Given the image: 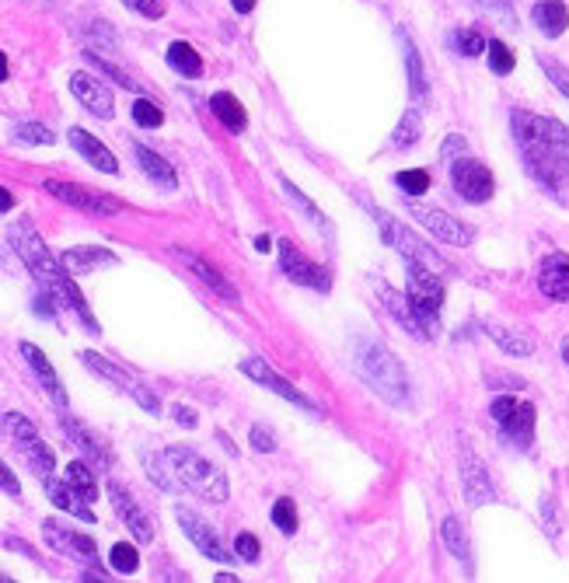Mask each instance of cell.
<instances>
[{
  "mask_svg": "<svg viewBox=\"0 0 569 583\" xmlns=\"http://www.w3.org/2000/svg\"><path fill=\"white\" fill-rule=\"evenodd\" d=\"M374 290H378V301L391 311V315L398 318V325H402V329L409 332V336H416V339H433L430 332H426L423 318H419V315H416V308H412L409 294H398V290L391 287V283H384V280H374Z\"/></svg>",
  "mask_w": 569,
  "mask_h": 583,
  "instance_id": "cell-18",
  "label": "cell"
},
{
  "mask_svg": "<svg viewBox=\"0 0 569 583\" xmlns=\"http://www.w3.org/2000/svg\"><path fill=\"white\" fill-rule=\"evenodd\" d=\"M67 140H70V147H74L77 154H81L88 165H95L98 172H105V175H119V161H116V154L109 151V147L102 144L98 137H91L88 130H70L67 133Z\"/></svg>",
  "mask_w": 569,
  "mask_h": 583,
  "instance_id": "cell-24",
  "label": "cell"
},
{
  "mask_svg": "<svg viewBox=\"0 0 569 583\" xmlns=\"http://www.w3.org/2000/svg\"><path fill=\"white\" fill-rule=\"evenodd\" d=\"M172 416L179 419L182 426H189V430L196 426V412H192L189 405H172Z\"/></svg>",
  "mask_w": 569,
  "mask_h": 583,
  "instance_id": "cell-55",
  "label": "cell"
},
{
  "mask_svg": "<svg viewBox=\"0 0 569 583\" xmlns=\"http://www.w3.org/2000/svg\"><path fill=\"white\" fill-rule=\"evenodd\" d=\"M451 49H458L461 56H482V49H489V46H486V39H482V32H475V28H454Z\"/></svg>",
  "mask_w": 569,
  "mask_h": 583,
  "instance_id": "cell-38",
  "label": "cell"
},
{
  "mask_svg": "<svg viewBox=\"0 0 569 583\" xmlns=\"http://www.w3.org/2000/svg\"><path fill=\"white\" fill-rule=\"evenodd\" d=\"M538 63H542V67H545V74H549V81L556 84V88L563 91V95L569 98V70H563L556 60H549V56H538Z\"/></svg>",
  "mask_w": 569,
  "mask_h": 583,
  "instance_id": "cell-50",
  "label": "cell"
},
{
  "mask_svg": "<svg viewBox=\"0 0 569 583\" xmlns=\"http://www.w3.org/2000/svg\"><path fill=\"white\" fill-rule=\"evenodd\" d=\"M231 4H234V11H238V14H252L255 0H231Z\"/></svg>",
  "mask_w": 569,
  "mask_h": 583,
  "instance_id": "cell-56",
  "label": "cell"
},
{
  "mask_svg": "<svg viewBox=\"0 0 569 583\" xmlns=\"http://www.w3.org/2000/svg\"><path fill=\"white\" fill-rule=\"evenodd\" d=\"M461 486H465V500L472 503V507H489V503H496L493 482H489L486 468L479 465V458H475L468 444H461Z\"/></svg>",
  "mask_w": 569,
  "mask_h": 583,
  "instance_id": "cell-17",
  "label": "cell"
},
{
  "mask_svg": "<svg viewBox=\"0 0 569 583\" xmlns=\"http://www.w3.org/2000/svg\"><path fill=\"white\" fill-rule=\"evenodd\" d=\"M259 538L255 535H248V531H241L238 538H234V556L238 559H245V563H259Z\"/></svg>",
  "mask_w": 569,
  "mask_h": 583,
  "instance_id": "cell-49",
  "label": "cell"
},
{
  "mask_svg": "<svg viewBox=\"0 0 569 583\" xmlns=\"http://www.w3.org/2000/svg\"><path fill=\"white\" fill-rule=\"evenodd\" d=\"M440 535H444L447 552H451V556L458 559L468 573H472V542H468L465 521H461V517H447L444 528H440Z\"/></svg>",
  "mask_w": 569,
  "mask_h": 583,
  "instance_id": "cell-30",
  "label": "cell"
},
{
  "mask_svg": "<svg viewBox=\"0 0 569 583\" xmlns=\"http://www.w3.org/2000/svg\"><path fill=\"white\" fill-rule=\"evenodd\" d=\"M255 248H259V252H269V248H273V238H269V234H259V238H255Z\"/></svg>",
  "mask_w": 569,
  "mask_h": 583,
  "instance_id": "cell-58",
  "label": "cell"
},
{
  "mask_svg": "<svg viewBox=\"0 0 569 583\" xmlns=\"http://www.w3.org/2000/svg\"><path fill=\"white\" fill-rule=\"evenodd\" d=\"M133 119H137V126H147V130L165 126V112H161L151 98H137V102H133Z\"/></svg>",
  "mask_w": 569,
  "mask_h": 583,
  "instance_id": "cell-45",
  "label": "cell"
},
{
  "mask_svg": "<svg viewBox=\"0 0 569 583\" xmlns=\"http://www.w3.org/2000/svg\"><path fill=\"white\" fill-rule=\"evenodd\" d=\"M210 109H213V116H217L231 133H245L248 112H245V105H241L234 95H227V91H217V95L210 98Z\"/></svg>",
  "mask_w": 569,
  "mask_h": 583,
  "instance_id": "cell-32",
  "label": "cell"
},
{
  "mask_svg": "<svg viewBox=\"0 0 569 583\" xmlns=\"http://www.w3.org/2000/svg\"><path fill=\"white\" fill-rule=\"evenodd\" d=\"M482 329L493 336V343L500 346L503 353H510V357H531V339L521 336V332L514 329H503V325L496 322H482Z\"/></svg>",
  "mask_w": 569,
  "mask_h": 583,
  "instance_id": "cell-34",
  "label": "cell"
},
{
  "mask_svg": "<svg viewBox=\"0 0 569 583\" xmlns=\"http://www.w3.org/2000/svg\"><path fill=\"white\" fill-rule=\"evenodd\" d=\"M395 186L402 189L405 196H423L426 189H430V172H423V168H405V172L395 175Z\"/></svg>",
  "mask_w": 569,
  "mask_h": 583,
  "instance_id": "cell-39",
  "label": "cell"
},
{
  "mask_svg": "<svg viewBox=\"0 0 569 583\" xmlns=\"http://www.w3.org/2000/svg\"><path fill=\"white\" fill-rule=\"evenodd\" d=\"M84 56H88V60H91V67L105 70V74H109V77H112V81H119V88L140 91V84H137V81H133V77H130V74H123V70H119V67H112V63H105V60H102V56H95V53H84Z\"/></svg>",
  "mask_w": 569,
  "mask_h": 583,
  "instance_id": "cell-48",
  "label": "cell"
},
{
  "mask_svg": "<svg viewBox=\"0 0 569 583\" xmlns=\"http://www.w3.org/2000/svg\"><path fill=\"white\" fill-rule=\"evenodd\" d=\"M276 252H280V269H283V276H287V280L301 283V287L318 290V294H329V287H332L329 269H322L318 262L304 259V255L297 252V248L290 245L287 238L276 241Z\"/></svg>",
  "mask_w": 569,
  "mask_h": 583,
  "instance_id": "cell-15",
  "label": "cell"
},
{
  "mask_svg": "<svg viewBox=\"0 0 569 583\" xmlns=\"http://www.w3.org/2000/svg\"><path fill=\"white\" fill-rule=\"evenodd\" d=\"M252 447H255V451H262V454L276 451L273 430H269V426H252Z\"/></svg>",
  "mask_w": 569,
  "mask_h": 583,
  "instance_id": "cell-53",
  "label": "cell"
},
{
  "mask_svg": "<svg viewBox=\"0 0 569 583\" xmlns=\"http://www.w3.org/2000/svg\"><path fill=\"white\" fill-rule=\"evenodd\" d=\"M402 42H405V63H409V88H412V102H423L426 98V77H423V63H419V53L402 32Z\"/></svg>",
  "mask_w": 569,
  "mask_h": 583,
  "instance_id": "cell-36",
  "label": "cell"
},
{
  "mask_svg": "<svg viewBox=\"0 0 569 583\" xmlns=\"http://www.w3.org/2000/svg\"><path fill=\"white\" fill-rule=\"evenodd\" d=\"M461 154H468V144H465V137H458V133H454V137H447L444 147H440V158L451 165V161H458Z\"/></svg>",
  "mask_w": 569,
  "mask_h": 583,
  "instance_id": "cell-52",
  "label": "cell"
},
{
  "mask_svg": "<svg viewBox=\"0 0 569 583\" xmlns=\"http://www.w3.org/2000/svg\"><path fill=\"white\" fill-rule=\"evenodd\" d=\"M475 7H482V11H489L493 14L500 25H510V28H517V18H514V4L510 0H472Z\"/></svg>",
  "mask_w": 569,
  "mask_h": 583,
  "instance_id": "cell-46",
  "label": "cell"
},
{
  "mask_svg": "<svg viewBox=\"0 0 569 583\" xmlns=\"http://www.w3.org/2000/svg\"><path fill=\"white\" fill-rule=\"evenodd\" d=\"M42 486H46V496L56 503V507L63 510V514L77 517V521L95 524V514L88 510V500H84V496L77 493V489L70 486L67 479H56V475H46V479H42Z\"/></svg>",
  "mask_w": 569,
  "mask_h": 583,
  "instance_id": "cell-26",
  "label": "cell"
},
{
  "mask_svg": "<svg viewBox=\"0 0 569 583\" xmlns=\"http://www.w3.org/2000/svg\"><path fill=\"white\" fill-rule=\"evenodd\" d=\"M213 580H217V583H238V577H234V573H217Z\"/></svg>",
  "mask_w": 569,
  "mask_h": 583,
  "instance_id": "cell-60",
  "label": "cell"
},
{
  "mask_svg": "<svg viewBox=\"0 0 569 583\" xmlns=\"http://www.w3.org/2000/svg\"><path fill=\"white\" fill-rule=\"evenodd\" d=\"M489 416L500 423L507 440H514L517 447L531 444V433H535V405L531 402H517V398H510V395H500L489 405Z\"/></svg>",
  "mask_w": 569,
  "mask_h": 583,
  "instance_id": "cell-12",
  "label": "cell"
},
{
  "mask_svg": "<svg viewBox=\"0 0 569 583\" xmlns=\"http://www.w3.org/2000/svg\"><path fill=\"white\" fill-rule=\"evenodd\" d=\"M18 350H21V357H25V364L35 371V381L42 385V391H46V395L53 398L60 409H67V391H63L60 378H56V371H53V364L46 360V353H42L39 346H32V343H21Z\"/></svg>",
  "mask_w": 569,
  "mask_h": 583,
  "instance_id": "cell-25",
  "label": "cell"
},
{
  "mask_svg": "<svg viewBox=\"0 0 569 583\" xmlns=\"http://www.w3.org/2000/svg\"><path fill=\"white\" fill-rule=\"evenodd\" d=\"M77 360H81L84 367H91L95 374H102L105 381H109L112 388H119V391H126L130 398H137V405L140 409H147L151 416H158L161 412V402H158V395H154L147 385H140V381H133L126 371H119L116 364H109L105 357H98V353H91V350H84V353H77Z\"/></svg>",
  "mask_w": 569,
  "mask_h": 583,
  "instance_id": "cell-11",
  "label": "cell"
},
{
  "mask_svg": "<svg viewBox=\"0 0 569 583\" xmlns=\"http://www.w3.org/2000/svg\"><path fill=\"white\" fill-rule=\"evenodd\" d=\"M133 154H137L140 172H144L151 182H158L161 189H175V186H179V175H175V168L168 165V161L161 158V154L147 151L144 144H133Z\"/></svg>",
  "mask_w": 569,
  "mask_h": 583,
  "instance_id": "cell-28",
  "label": "cell"
},
{
  "mask_svg": "<svg viewBox=\"0 0 569 583\" xmlns=\"http://www.w3.org/2000/svg\"><path fill=\"white\" fill-rule=\"evenodd\" d=\"M559 350H563V360H566V364H569V336L563 339V343H559Z\"/></svg>",
  "mask_w": 569,
  "mask_h": 583,
  "instance_id": "cell-61",
  "label": "cell"
},
{
  "mask_svg": "<svg viewBox=\"0 0 569 583\" xmlns=\"http://www.w3.org/2000/svg\"><path fill=\"white\" fill-rule=\"evenodd\" d=\"M175 521H179V528L189 535V542L196 545L199 552H203L206 559H213V563H231L234 549H224V542L217 538V531L210 528V524H203L196 514H192L189 507H175Z\"/></svg>",
  "mask_w": 569,
  "mask_h": 583,
  "instance_id": "cell-16",
  "label": "cell"
},
{
  "mask_svg": "<svg viewBox=\"0 0 569 583\" xmlns=\"http://www.w3.org/2000/svg\"><path fill=\"white\" fill-rule=\"evenodd\" d=\"M165 454H168V461H172L179 482L189 489V493L203 496V500H210V503H224L227 500V493H231L227 475L220 472L210 458H203V454L192 451V447H186V444L165 447Z\"/></svg>",
  "mask_w": 569,
  "mask_h": 583,
  "instance_id": "cell-4",
  "label": "cell"
},
{
  "mask_svg": "<svg viewBox=\"0 0 569 583\" xmlns=\"http://www.w3.org/2000/svg\"><path fill=\"white\" fill-rule=\"evenodd\" d=\"M42 538H46V542L53 545L56 552H63V556H70V559H77V563L91 566V573L84 580H109L102 566H98V549H95V542H91L88 535H77V531L63 528L60 521H46V524H42Z\"/></svg>",
  "mask_w": 569,
  "mask_h": 583,
  "instance_id": "cell-9",
  "label": "cell"
},
{
  "mask_svg": "<svg viewBox=\"0 0 569 583\" xmlns=\"http://www.w3.org/2000/svg\"><path fill=\"white\" fill-rule=\"evenodd\" d=\"M42 189H46L49 196L63 199L67 206H77V210L84 213H95V217H116L119 210H123V203H119L116 196H105L98 193V189H88V186H74V182H42Z\"/></svg>",
  "mask_w": 569,
  "mask_h": 583,
  "instance_id": "cell-13",
  "label": "cell"
},
{
  "mask_svg": "<svg viewBox=\"0 0 569 583\" xmlns=\"http://www.w3.org/2000/svg\"><path fill=\"white\" fill-rule=\"evenodd\" d=\"M405 276H409V290L405 294H409L412 308L423 318L426 332L437 336V315H440V304H444V276L419 266V262H405Z\"/></svg>",
  "mask_w": 569,
  "mask_h": 583,
  "instance_id": "cell-6",
  "label": "cell"
},
{
  "mask_svg": "<svg viewBox=\"0 0 569 583\" xmlns=\"http://www.w3.org/2000/svg\"><path fill=\"white\" fill-rule=\"evenodd\" d=\"M109 563H112V570H119V573H137L140 570V556H137V549H133L130 542H116V545H112Z\"/></svg>",
  "mask_w": 569,
  "mask_h": 583,
  "instance_id": "cell-43",
  "label": "cell"
},
{
  "mask_svg": "<svg viewBox=\"0 0 569 583\" xmlns=\"http://www.w3.org/2000/svg\"><path fill=\"white\" fill-rule=\"evenodd\" d=\"M70 91H74L77 102H81L88 112H95L98 119H112V116H116V98H112V91L105 88L98 77L74 74V77H70Z\"/></svg>",
  "mask_w": 569,
  "mask_h": 583,
  "instance_id": "cell-19",
  "label": "cell"
},
{
  "mask_svg": "<svg viewBox=\"0 0 569 583\" xmlns=\"http://www.w3.org/2000/svg\"><path fill=\"white\" fill-rule=\"evenodd\" d=\"M140 461H144V472L151 475L154 482H158L165 493H182V482H179V475H175V468H172V461H168V454L161 451V454H154V451H140Z\"/></svg>",
  "mask_w": 569,
  "mask_h": 583,
  "instance_id": "cell-31",
  "label": "cell"
},
{
  "mask_svg": "<svg viewBox=\"0 0 569 583\" xmlns=\"http://www.w3.org/2000/svg\"><path fill=\"white\" fill-rule=\"evenodd\" d=\"M7 241H11V248L21 255V262L32 269V276L42 283V290H49V294H53V301L56 304H67L70 311H77V315H81V322L88 325L91 332H98V322H95V315H91L84 294L77 290L74 276L67 273V266H63L60 259H53V252L46 248V241H42L39 234H35L32 227L25 224V220H18V224L7 227Z\"/></svg>",
  "mask_w": 569,
  "mask_h": 583,
  "instance_id": "cell-2",
  "label": "cell"
},
{
  "mask_svg": "<svg viewBox=\"0 0 569 583\" xmlns=\"http://www.w3.org/2000/svg\"><path fill=\"white\" fill-rule=\"evenodd\" d=\"M60 426H63V433H67V440H70V444H74L77 451H81L84 458L91 461V465H95V468H102V472H109V468H112V454L105 451V447L98 444V440L91 437V433L84 430V426L77 423V419L70 416L67 409H60Z\"/></svg>",
  "mask_w": 569,
  "mask_h": 583,
  "instance_id": "cell-22",
  "label": "cell"
},
{
  "mask_svg": "<svg viewBox=\"0 0 569 583\" xmlns=\"http://www.w3.org/2000/svg\"><path fill=\"white\" fill-rule=\"evenodd\" d=\"M419 137H423V119H419L416 109H409L402 119H398V130L391 133V144H395V147H412Z\"/></svg>",
  "mask_w": 569,
  "mask_h": 583,
  "instance_id": "cell-37",
  "label": "cell"
},
{
  "mask_svg": "<svg viewBox=\"0 0 569 583\" xmlns=\"http://www.w3.org/2000/svg\"><path fill=\"white\" fill-rule=\"evenodd\" d=\"M510 126H514V140L521 147V161L531 179L556 203H569V193L563 189L569 179V133L563 130V123L514 109L510 112Z\"/></svg>",
  "mask_w": 569,
  "mask_h": 583,
  "instance_id": "cell-1",
  "label": "cell"
},
{
  "mask_svg": "<svg viewBox=\"0 0 569 583\" xmlns=\"http://www.w3.org/2000/svg\"><path fill=\"white\" fill-rule=\"evenodd\" d=\"M0 210H14V196L11 193H7V189H0Z\"/></svg>",
  "mask_w": 569,
  "mask_h": 583,
  "instance_id": "cell-57",
  "label": "cell"
},
{
  "mask_svg": "<svg viewBox=\"0 0 569 583\" xmlns=\"http://www.w3.org/2000/svg\"><path fill=\"white\" fill-rule=\"evenodd\" d=\"M405 213H412V220H416V224H423L437 241H447V245H458V248H465V245H472V241H475L472 227L461 224L454 213H444L440 206H426V203H419V199L409 196V203H405Z\"/></svg>",
  "mask_w": 569,
  "mask_h": 583,
  "instance_id": "cell-8",
  "label": "cell"
},
{
  "mask_svg": "<svg viewBox=\"0 0 569 583\" xmlns=\"http://www.w3.org/2000/svg\"><path fill=\"white\" fill-rule=\"evenodd\" d=\"M63 479H67L70 486H74L88 503L98 500V482H95V475H91V468L84 465V461H74V465H67V475H63Z\"/></svg>",
  "mask_w": 569,
  "mask_h": 583,
  "instance_id": "cell-35",
  "label": "cell"
},
{
  "mask_svg": "<svg viewBox=\"0 0 569 583\" xmlns=\"http://www.w3.org/2000/svg\"><path fill=\"white\" fill-rule=\"evenodd\" d=\"M353 364H357L360 378L378 391L388 405H395V409H409L412 405L409 374H405V367L398 364V357L384 343H378V339H357Z\"/></svg>",
  "mask_w": 569,
  "mask_h": 583,
  "instance_id": "cell-3",
  "label": "cell"
},
{
  "mask_svg": "<svg viewBox=\"0 0 569 583\" xmlns=\"http://www.w3.org/2000/svg\"><path fill=\"white\" fill-rule=\"evenodd\" d=\"M4 433L11 437L14 451H18L21 458L28 461V468H32V472L39 475V479L53 475L56 454L49 451V444L39 437V430H35V426L28 423L25 416H18V412H4Z\"/></svg>",
  "mask_w": 569,
  "mask_h": 583,
  "instance_id": "cell-7",
  "label": "cell"
},
{
  "mask_svg": "<svg viewBox=\"0 0 569 583\" xmlns=\"http://www.w3.org/2000/svg\"><path fill=\"white\" fill-rule=\"evenodd\" d=\"M486 56H489V70H493L496 77H507L510 70H514V49L507 46V42H489V49H486Z\"/></svg>",
  "mask_w": 569,
  "mask_h": 583,
  "instance_id": "cell-41",
  "label": "cell"
},
{
  "mask_svg": "<svg viewBox=\"0 0 569 583\" xmlns=\"http://www.w3.org/2000/svg\"><path fill=\"white\" fill-rule=\"evenodd\" d=\"M168 67L175 70V74L189 77V81H196V77H203V56L196 53V49L189 46V42H172L168 46Z\"/></svg>",
  "mask_w": 569,
  "mask_h": 583,
  "instance_id": "cell-33",
  "label": "cell"
},
{
  "mask_svg": "<svg viewBox=\"0 0 569 583\" xmlns=\"http://www.w3.org/2000/svg\"><path fill=\"white\" fill-rule=\"evenodd\" d=\"M241 374H248V378L255 381L259 388H266V391H273V395H280V398H287L290 405H297L301 412H308V416H318V405L311 402L308 395H301L294 385H290L287 378H280V374L273 371V367L266 364L262 357H248V360H241Z\"/></svg>",
  "mask_w": 569,
  "mask_h": 583,
  "instance_id": "cell-14",
  "label": "cell"
},
{
  "mask_svg": "<svg viewBox=\"0 0 569 583\" xmlns=\"http://www.w3.org/2000/svg\"><path fill=\"white\" fill-rule=\"evenodd\" d=\"M451 186L454 193L461 199H468V203H489L496 193V182H493V172H489L482 161L468 158V154H461L458 161H451Z\"/></svg>",
  "mask_w": 569,
  "mask_h": 583,
  "instance_id": "cell-10",
  "label": "cell"
},
{
  "mask_svg": "<svg viewBox=\"0 0 569 583\" xmlns=\"http://www.w3.org/2000/svg\"><path fill=\"white\" fill-rule=\"evenodd\" d=\"M126 7H133L137 14H144L147 21H158V18H165V4L161 0H123Z\"/></svg>",
  "mask_w": 569,
  "mask_h": 583,
  "instance_id": "cell-51",
  "label": "cell"
},
{
  "mask_svg": "<svg viewBox=\"0 0 569 583\" xmlns=\"http://www.w3.org/2000/svg\"><path fill=\"white\" fill-rule=\"evenodd\" d=\"M367 210H371V213H374V220H378V227H381L384 241H388V245L395 248V252L402 255L405 262H419V266L433 269V273H440V276H444L447 269H451L444 259H440L437 252H433L430 245H426L423 238H416V234H412L405 224H398L395 217H388V213L378 210V206H367Z\"/></svg>",
  "mask_w": 569,
  "mask_h": 583,
  "instance_id": "cell-5",
  "label": "cell"
},
{
  "mask_svg": "<svg viewBox=\"0 0 569 583\" xmlns=\"http://www.w3.org/2000/svg\"><path fill=\"white\" fill-rule=\"evenodd\" d=\"M105 493H109V500H112V507H116L119 521L130 528V535L137 538V542H144V545L151 542V538H154V524H151V517H147L144 510H140L137 503L130 500V493H126L119 482H109V489H105Z\"/></svg>",
  "mask_w": 569,
  "mask_h": 583,
  "instance_id": "cell-20",
  "label": "cell"
},
{
  "mask_svg": "<svg viewBox=\"0 0 569 583\" xmlns=\"http://www.w3.org/2000/svg\"><path fill=\"white\" fill-rule=\"evenodd\" d=\"M280 186H283V196H290V199H294V203H297V206H301V210H304V213H308V217H311V220H315V224L329 227V224H325V217H322V210H318V206H315V203H311V199H308V196H304V193H297V186H294V182L280 179Z\"/></svg>",
  "mask_w": 569,
  "mask_h": 583,
  "instance_id": "cell-47",
  "label": "cell"
},
{
  "mask_svg": "<svg viewBox=\"0 0 569 583\" xmlns=\"http://www.w3.org/2000/svg\"><path fill=\"white\" fill-rule=\"evenodd\" d=\"M273 524L280 535H294L297 531V503L290 500V496H280V500L273 503Z\"/></svg>",
  "mask_w": 569,
  "mask_h": 583,
  "instance_id": "cell-42",
  "label": "cell"
},
{
  "mask_svg": "<svg viewBox=\"0 0 569 583\" xmlns=\"http://www.w3.org/2000/svg\"><path fill=\"white\" fill-rule=\"evenodd\" d=\"M538 521H542V531L549 538H559V531H563V517H559V503L552 493L542 496V503H538Z\"/></svg>",
  "mask_w": 569,
  "mask_h": 583,
  "instance_id": "cell-40",
  "label": "cell"
},
{
  "mask_svg": "<svg viewBox=\"0 0 569 583\" xmlns=\"http://www.w3.org/2000/svg\"><path fill=\"white\" fill-rule=\"evenodd\" d=\"M0 486H4V493L7 496H14V500H18L21 496V489H18V479H14V472L7 465H0Z\"/></svg>",
  "mask_w": 569,
  "mask_h": 583,
  "instance_id": "cell-54",
  "label": "cell"
},
{
  "mask_svg": "<svg viewBox=\"0 0 569 583\" xmlns=\"http://www.w3.org/2000/svg\"><path fill=\"white\" fill-rule=\"evenodd\" d=\"M538 287L552 301H569V255L549 252L538 266Z\"/></svg>",
  "mask_w": 569,
  "mask_h": 583,
  "instance_id": "cell-21",
  "label": "cell"
},
{
  "mask_svg": "<svg viewBox=\"0 0 569 583\" xmlns=\"http://www.w3.org/2000/svg\"><path fill=\"white\" fill-rule=\"evenodd\" d=\"M179 259L186 262V269H189V273L196 276V280H203L206 287H210L213 294L220 297V301H227V304H238V301H241V297H238V287H234V283L227 280L224 273H217V269H213V266H210V262H206V259H199V255L186 252V248H182V252H179Z\"/></svg>",
  "mask_w": 569,
  "mask_h": 583,
  "instance_id": "cell-27",
  "label": "cell"
},
{
  "mask_svg": "<svg viewBox=\"0 0 569 583\" xmlns=\"http://www.w3.org/2000/svg\"><path fill=\"white\" fill-rule=\"evenodd\" d=\"M14 140H18V144H28V147H49V144H56V137L42 123H21L18 130H14Z\"/></svg>",
  "mask_w": 569,
  "mask_h": 583,
  "instance_id": "cell-44",
  "label": "cell"
},
{
  "mask_svg": "<svg viewBox=\"0 0 569 583\" xmlns=\"http://www.w3.org/2000/svg\"><path fill=\"white\" fill-rule=\"evenodd\" d=\"M7 77H11V67H7V53L0 56V81L7 84Z\"/></svg>",
  "mask_w": 569,
  "mask_h": 583,
  "instance_id": "cell-59",
  "label": "cell"
},
{
  "mask_svg": "<svg viewBox=\"0 0 569 583\" xmlns=\"http://www.w3.org/2000/svg\"><path fill=\"white\" fill-rule=\"evenodd\" d=\"M531 18H535V25L542 28L549 39H559V35L566 32L569 25V11L563 0H538L535 11H531Z\"/></svg>",
  "mask_w": 569,
  "mask_h": 583,
  "instance_id": "cell-29",
  "label": "cell"
},
{
  "mask_svg": "<svg viewBox=\"0 0 569 583\" xmlns=\"http://www.w3.org/2000/svg\"><path fill=\"white\" fill-rule=\"evenodd\" d=\"M60 262L67 266L70 276H84V273H95V269L116 266L119 255L102 245H77V248H67V252L60 255Z\"/></svg>",
  "mask_w": 569,
  "mask_h": 583,
  "instance_id": "cell-23",
  "label": "cell"
}]
</instances>
